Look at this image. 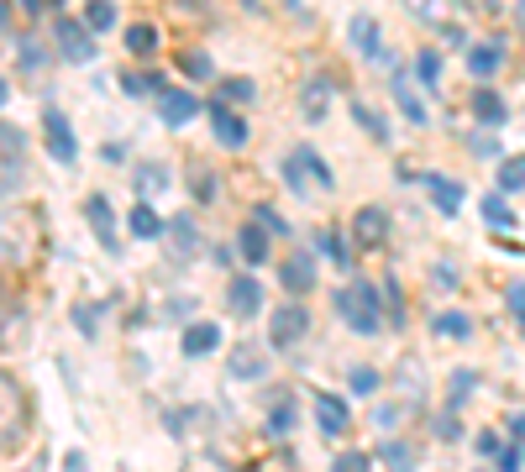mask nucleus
Here are the masks:
<instances>
[{
    "label": "nucleus",
    "mask_w": 525,
    "mask_h": 472,
    "mask_svg": "<svg viewBox=\"0 0 525 472\" xmlns=\"http://www.w3.org/2000/svg\"><path fill=\"white\" fill-rule=\"evenodd\" d=\"M42 257V210H0V263L32 268Z\"/></svg>",
    "instance_id": "nucleus-1"
},
{
    "label": "nucleus",
    "mask_w": 525,
    "mask_h": 472,
    "mask_svg": "<svg viewBox=\"0 0 525 472\" xmlns=\"http://www.w3.org/2000/svg\"><path fill=\"white\" fill-rule=\"evenodd\" d=\"M32 436V399L16 378L0 368V457H11Z\"/></svg>",
    "instance_id": "nucleus-2"
},
{
    "label": "nucleus",
    "mask_w": 525,
    "mask_h": 472,
    "mask_svg": "<svg viewBox=\"0 0 525 472\" xmlns=\"http://www.w3.org/2000/svg\"><path fill=\"white\" fill-rule=\"evenodd\" d=\"M337 315L358 331V336H378V325H384V305H378V289L368 279L347 283L337 294Z\"/></svg>",
    "instance_id": "nucleus-3"
},
{
    "label": "nucleus",
    "mask_w": 525,
    "mask_h": 472,
    "mask_svg": "<svg viewBox=\"0 0 525 472\" xmlns=\"http://www.w3.org/2000/svg\"><path fill=\"white\" fill-rule=\"evenodd\" d=\"M284 184L294 189V194H305V189H337V174L326 168V157L315 153V147H294V153L284 157Z\"/></svg>",
    "instance_id": "nucleus-4"
},
{
    "label": "nucleus",
    "mask_w": 525,
    "mask_h": 472,
    "mask_svg": "<svg viewBox=\"0 0 525 472\" xmlns=\"http://www.w3.org/2000/svg\"><path fill=\"white\" fill-rule=\"evenodd\" d=\"M22 179H27V137L0 121V200L11 189H22Z\"/></svg>",
    "instance_id": "nucleus-5"
},
{
    "label": "nucleus",
    "mask_w": 525,
    "mask_h": 472,
    "mask_svg": "<svg viewBox=\"0 0 525 472\" xmlns=\"http://www.w3.org/2000/svg\"><path fill=\"white\" fill-rule=\"evenodd\" d=\"M53 42H59V53L68 63H90L95 58V31L85 22H74V16H59L53 22Z\"/></svg>",
    "instance_id": "nucleus-6"
},
{
    "label": "nucleus",
    "mask_w": 525,
    "mask_h": 472,
    "mask_svg": "<svg viewBox=\"0 0 525 472\" xmlns=\"http://www.w3.org/2000/svg\"><path fill=\"white\" fill-rule=\"evenodd\" d=\"M305 331H310L305 305H294V299H289V305H278V310H274V325H268V346H278V352H284V346L300 342Z\"/></svg>",
    "instance_id": "nucleus-7"
},
{
    "label": "nucleus",
    "mask_w": 525,
    "mask_h": 472,
    "mask_svg": "<svg viewBox=\"0 0 525 472\" xmlns=\"http://www.w3.org/2000/svg\"><path fill=\"white\" fill-rule=\"evenodd\" d=\"M211 131H216L221 147H248V121L237 116V111H226V100H211Z\"/></svg>",
    "instance_id": "nucleus-8"
},
{
    "label": "nucleus",
    "mask_w": 525,
    "mask_h": 472,
    "mask_svg": "<svg viewBox=\"0 0 525 472\" xmlns=\"http://www.w3.org/2000/svg\"><path fill=\"white\" fill-rule=\"evenodd\" d=\"M42 131H48V153L59 157V163H74V157H79V147H74V131H68V121H63L59 105H48V111H42Z\"/></svg>",
    "instance_id": "nucleus-9"
},
{
    "label": "nucleus",
    "mask_w": 525,
    "mask_h": 472,
    "mask_svg": "<svg viewBox=\"0 0 525 472\" xmlns=\"http://www.w3.org/2000/svg\"><path fill=\"white\" fill-rule=\"evenodd\" d=\"M226 305H231V315H258L263 310V283L252 279V273H237V279L226 283Z\"/></svg>",
    "instance_id": "nucleus-10"
},
{
    "label": "nucleus",
    "mask_w": 525,
    "mask_h": 472,
    "mask_svg": "<svg viewBox=\"0 0 525 472\" xmlns=\"http://www.w3.org/2000/svg\"><path fill=\"white\" fill-rule=\"evenodd\" d=\"M85 216H90L95 236H100V247H105V252H122V236H116V216H111V200H105V194H90V200H85Z\"/></svg>",
    "instance_id": "nucleus-11"
},
{
    "label": "nucleus",
    "mask_w": 525,
    "mask_h": 472,
    "mask_svg": "<svg viewBox=\"0 0 525 472\" xmlns=\"http://www.w3.org/2000/svg\"><path fill=\"white\" fill-rule=\"evenodd\" d=\"M315 425H321V436H347L352 431V414H347V405H341L337 394H315Z\"/></svg>",
    "instance_id": "nucleus-12"
},
{
    "label": "nucleus",
    "mask_w": 525,
    "mask_h": 472,
    "mask_svg": "<svg viewBox=\"0 0 525 472\" xmlns=\"http://www.w3.org/2000/svg\"><path fill=\"white\" fill-rule=\"evenodd\" d=\"M278 279H284V289H289L294 299H300V294H310V289H315V257H310V252H294V257H284Z\"/></svg>",
    "instance_id": "nucleus-13"
},
{
    "label": "nucleus",
    "mask_w": 525,
    "mask_h": 472,
    "mask_svg": "<svg viewBox=\"0 0 525 472\" xmlns=\"http://www.w3.org/2000/svg\"><path fill=\"white\" fill-rule=\"evenodd\" d=\"M158 116L168 126H185V121H195L200 116V100L189 90H163V100H158Z\"/></svg>",
    "instance_id": "nucleus-14"
},
{
    "label": "nucleus",
    "mask_w": 525,
    "mask_h": 472,
    "mask_svg": "<svg viewBox=\"0 0 525 472\" xmlns=\"http://www.w3.org/2000/svg\"><path fill=\"white\" fill-rule=\"evenodd\" d=\"M263 373H268V352H258L252 342L231 346V378L237 383H252V378H263Z\"/></svg>",
    "instance_id": "nucleus-15"
},
{
    "label": "nucleus",
    "mask_w": 525,
    "mask_h": 472,
    "mask_svg": "<svg viewBox=\"0 0 525 472\" xmlns=\"http://www.w3.org/2000/svg\"><path fill=\"white\" fill-rule=\"evenodd\" d=\"M294 420H300V409H294V394H289V388L268 394V436H289V431H294Z\"/></svg>",
    "instance_id": "nucleus-16"
},
{
    "label": "nucleus",
    "mask_w": 525,
    "mask_h": 472,
    "mask_svg": "<svg viewBox=\"0 0 525 472\" xmlns=\"http://www.w3.org/2000/svg\"><path fill=\"white\" fill-rule=\"evenodd\" d=\"M352 231H358V242H363V247H378V242L389 236V210L363 205V210H358V220H352Z\"/></svg>",
    "instance_id": "nucleus-17"
},
{
    "label": "nucleus",
    "mask_w": 525,
    "mask_h": 472,
    "mask_svg": "<svg viewBox=\"0 0 525 472\" xmlns=\"http://www.w3.org/2000/svg\"><path fill=\"white\" fill-rule=\"evenodd\" d=\"M237 252H242V263H248V268H258V263H268V226H258V220H248V226L237 231Z\"/></svg>",
    "instance_id": "nucleus-18"
},
{
    "label": "nucleus",
    "mask_w": 525,
    "mask_h": 472,
    "mask_svg": "<svg viewBox=\"0 0 525 472\" xmlns=\"http://www.w3.org/2000/svg\"><path fill=\"white\" fill-rule=\"evenodd\" d=\"M185 357H205V352H216L221 346V325L216 320H195V325H185Z\"/></svg>",
    "instance_id": "nucleus-19"
},
{
    "label": "nucleus",
    "mask_w": 525,
    "mask_h": 472,
    "mask_svg": "<svg viewBox=\"0 0 525 472\" xmlns=\"http://www.w3.org/2000/svg\"><path fill=\"white\" fill-rule=\"evenodd\" d=\"M352 48L363 53V58H384V31H378V22L373 16H352Z\"/></svg>",
    "instance_id": "nucleus-20"
},
{
    "label": "nucleus",
    "mask_w": 525,
    "mask_h": 472,
    "mask_svg": "<svg viewBox=\"0 0 525 472\" xmlns=\"http://www.w3.org/2000/svg\"><path fill=\"white\" fill-rule=\"evenodd\" d=\"M421 184L431 189V200L441 205V216H457V210H463V184H452V179H441V174H421Z\"/></svg>",
    "instance_id": "nucleus-21"
},
{
    "label": "nucleus",
    "mask_w": 525,
    "mask_h": 472,
    "mask_svg": "<svg viewBox=\"0 0 525 472\" xmlns=\"http://www.w3.org/2000/svg\"><path fill=\"white\" fill-rule=\"evenodd\" d=\"M163 231H168V242H174V252H179V257H195V252H200V226H195L189 216H174Z\"/></svg>",
    "instance_id": "nucleus-22"
},
{
    "label": "nucleus",
    "mask_w": 525,
    "mask_h": 472,
    "mask_svg": "<svg viewBox=\"0 0 525 472\" xmlns=\"http://www.w3.org/2000/svg\"><path fill=\"white\" fill-rule=\"evenodd\" d=\"M499 63H504V48L499 42H478L473 53H467V74H478V79H489Z\"/></svg>",
    "instance_id": "nucleus-23"
},
{
    "label": "nucleus",
    "mask_w": 525,
    "mask_h": 472,
    "mask_svg": "<svg viewBox=\"0 0 525 472\" xmlns=\"http://www.w3.org/2000/svg\"><path fill=\"white\" fill-rule=\"evenodd\" d=\"M473 116L484 126H504V100L494 90H473Z\"/></svg>",
    "instance_id": "nucleus-24"
},
{
    "label": "nucleus",
    "mask_w": 525,
    "mask_h": 472,
    "mask_svg": "<svg viewBox=\"0 0 525 472\" xmlns=\"http://www.w3.org/2000/svg\"><path fill=\"white\" fill-rule=\"evenodd\" d=\"M153 48H158V27H148V22L126 27V53L131 58H153Z\"/></svg>",
    "instance_id": "nucleus-25"
},
{
    "label": "nucleus",
    "mask_w": 525,
    "mask_h": 472,
    "mask_svg": "<svg viewBox=\"0 0 525 472\" xmlns=\"http://www.w3.org/2000/svg\"><path fill=\"white\" fill-rule=\"evenodd\" d=\"M131 231L142 236V242H153V236H163V220H158L153 205H131Z\"/></svg>",
    "instance_id": "nucleus-26"
},
{
    "label": "nucleus",
    "mask_w": 525,
    "mask_h": 472,
    "mask_svg": "<svg viewBox=\"0 0 525 472\" xmlns=\"http://www.w3.org/2000/svg\"><path fill=\"white\" fill-rule=\"evenodd\" d=\"M85 22H90V31H111L116 27V5L111 0H85Z\"/></svg>",
    "instance_id": "nucleus-27"
},
{
    "label": "nucleus",
    "mask_w": 525,
    "mask_h": 472,
    "mask_svg": "<svg viewBox=\"0 0 525 472\" xmlns=\"http://www.w3.org/2000/svg\"><path fill=\"white\" fill-rule=\"evenodd\" d=\"M484 220H489V226H504V231H510V226H515V210H510V200H504V194H489V200H484Z\"/></svg>",
    "instance_id": "nucleus-28"
},
{
    "label": "nucleus",
    "mask_w": 525,
    "mask_h": 472,
    "mask_svg": "<svg viewBox=\"0 0 525 472\" xmlns=\"http://www.w3.org/2000/svg\"><path fill=\"white\" fill-rule=\"evenodd\" d=\"M122 90L126 94H153V90H163V74H158V68H148V74H122Z\"/></svg>",
    "instance_id": "nucleus-29"
},
{
    "label": "nucleus",
    "mask_w": 525,
    "mask_h": 472,
    "mask_svg": "<svg viewBox=\"0 0 525 472\" xmlns=\"http://www.w3.org/2000/svg\"><path fill=\"white\" fill-rule=\"evenodd\" d=\"M394 100H400V111H404V116H410L415 126H426V105L410 94V85H404V79H394Z\"/></svg>",
    "instance_id": "nucleus-30"
},
{
    "label": "nucleus",
    "mask_w": 525,
    "mask_h": 472,
    "mask_svg": "<svg viewBox=\"0 0 525 472\" xmlns=\"http://www.w3.org/2000/svg\"><path fill=\"white\" fill-rule=\"evenodd\" d=\"M436 336H473V320L457 310H447V315H436Z\"/></svg>",
    "instance_id": "nucleus-31"
},
{
    "label": "nucleus",
    "mask_w": 525,
    "mask_h": 472,
    "mask_svg": "<svg viewBox=\"0 0 525 472\" xmlns=\"http://www.w3.org/2000/svg\"><path fill=\"white\" fill-rule=\"evenodd\" d=\"M525 184V157H510V163H499V189L510 194V189Z\"/></svg>",
    "instance_id": "nucleus-32"
},
{
    "label": "nucleus",
    "mask_w": 525,
    "mask_h": 472,
    "mask_svg": "<svg viewBox=\"0 0 525 472\" xmlns=\"http://www.w3.org/2000/svg\"><path fill=\"white\" fill-rule=\"evenodd\" d=\"M352 116H358V126H363L368 137H378V142H389V126H384V116H373L368 105H352Z\"/></svg>",
    "instance_id": "nucleus-33"
},
{
    "label": "nucleus",
    "mask_w": 525,
    "mask_h": 472,
    "mask_svg": "<svg viewBox=\"0 0 525 472\" xmlns=\"http://www.w3.org/2000/svg\"><path fill=\"white\" fill-rule=\"evenodd\" d=\"M321 252H326L337 268H352V257H347V242H341L337 231H321Z\"/></svg>",
    "instance_id": "nucleus-34"
},
{
    "label": "nucleus",
    "mask_w": 525,
    "mask_h": 472,
    "mask_svg": "<svg viewBox=\"0 0 525 472\" xmlns=\"http://www.w3.org/2000/svg\"><path fill=\"white\" fill-rule=\"evenodd\" d=\"M378 462H394V468H404V462H415V451H410L404 441H384V446H378Z\"/></svg>",
    "instance_id": "nucleus-35"
},
{
    "label": "nucleus",
    "mask_w": 525,
    "mask_h": 472,
    "mask_svg": "<svg viewBox=\"0 0 525 472\" xmlns=\"http://www.w3.org/2000/svg\"><path fill=\"white\" fill-rule=\"evenodd\" d=\"M305 116H310V121H321V116H326V85H321V79L305 90Z\"/></svg>",
    "instance_id": "nucleus-36"
},
{
    "label": "nucleus",
    "mask_w": 525,
    "mask_h": 472,
    "mask_svg": "<svg viewBox=\"0 0 525 472\" xmlns=\"http://www.w3.org/2000/svg\"><path fill=\"white\" fill-rule=\"evenodd\" d=\"M11 320H16V289H11V283L0 279V331H5Z\"/></svg>",
    "instance_id": "nucleus-37"
},
{
    "label": "nucleus",
    "mask_w": 525,
    "mask_h": 472,
    "mask_svg": "<svg viewBox=\"0 0 525 472\" xmlns=\"http://www.w3.org/2000/svg\"><path fill=\"white\" fill-rule=\"evenodd\" d=\"M415 74H421L426 85H436V74H441V58H436L431 48H426V53H415Z\"/></svg>",
    "instance_id": "nucleus-38"
},
{
    "label": "nucleus",
    "mask_w": 525,
    "mask_h": 472,
    "mask_svg": "<svg viewBox=\"0 0 525 472\" xmlns=\"http://www.w3.org/2000/svg\"><path fill=\"white\" fill-rule=\"evenodd\" d=\"M221 90H226V100H237V105H248L252 94H258V90H252V79H226Z\"/></svg>",
    "instance_id": "nucleus-39"
},
{
    "label": "nucleus",
    "mask_w": 525,
    "mask_h": 472,
    "mask_svg": "<svg viewBox=\"0 0 525 472\" xmlns=\"http://www.w3.org/2000/svg\"><path fill=\"white\" fill-rule=\"evenodd\" d=\"M137 189H142V194H158V189H168V174H163V168H142Z\"/></svg>",
    "instance_id": "nucleus-40"
},
{
    "label": "nucleus",
    "mask_w": 525,
    "mask_h": 472,
    "mask_svg": "<svg viewBox=\"0 0 525 472\" xmlns=\"http://www.w3.org/2000/svg\"><path fill=\"white\" fill-rule=\"evenodd\" d=\"M252 216H258V226H268V236H278V231H284V216H278L274 205H258Z\"/></svg>",
    "instance_id": "nucleus-41"
},
{
    "label": "nucleus",
    "mask_w": 525,
    "mask_h": 472,
    "mask_svg": "<svg viewBox=\"0 0 525 472\" xmlns=\"http://www.w3.org/2000/svg\"><path fill=\"white\" fill-rule=\"evenodd\" d=\"M378 388V373L373 368H352V394H373Z\"/></svg>",
    "instance_id": "nucleus-42"
},
{
    "label": "nucleus",
    "mask_w": 525,
    "mask_h": 472,
    "mask_svg": "<svg viewBox=\"0 0 525 472\" xmlns=\"http://www.w3.org/2000/svg\"><path fill=\"white\" fill-rule=\"evenodd\" d=\"M473 383H478L473 373H457V378H452V405H463L467 394H473Z\"/></svg>",
    "instance_id": "nucleus-43"
},
{
    "label": "nucleus",
    "mask_w": 525,
    "mask_h": 472,
    "mask_svg": "<svg viewBox=\"0 0 525 472\" xmlns=\"http://www.w3.org/2000/svg\"><path fill=\"white\" fill-rule=\"evenodd\" d=\"M337 468H341V472H363V468H368V457H363V451H341Z\"/></svg>",
    "instance_id": "nucleus-44"
},
{
    "label": "nucleus",
    "mask_w": 525,
    "mask_h": 472,
    "mask_svg": "<svg viewBox=\"0 0 525 472\" xmlns=\"http://www.w3.org/2000/svg\"><path fill=\"white\" fill-rule=\"evenodd\" d=\"M179 68H185V74H195V79H200V74H211V63L200 58V53H185V58H179Z\"/></svg>",
    "instance_id": "nucleus-45"
},
{
    "label": "nucleus",
    "mask_w": 525,
    "mask_h": 472,
    "mask_svg": "<svg viewBox=\"0 0 525 472\" xmlns=\"http://www.w3.org/2000/svg\"><path fill=\"white\" fill-rule=\"evenodd\" d=\"M510 310L520 315V325H525V283H510Z\"/></svg>",
    "instance_id": "nucleus-46"
},
{
    "label": "nucleus",
    "mask_w": 525,
    "mask_h": 472,
    "mask_svg": "<svg viewBox=\"0 0 525 472\" xmlns=\"http://www.w3.org/2000/svg\"><path fill=\"white\" fill-rule=\"evenodd\" d=\"M195 200H216V179H205V174H195Z\"/></svg>",
    "instance_id": "nucleus-47"
},
{
    "label": "nucleus",
    "mask_w": 525,
    "mask_h": 472,
    "mask_svg": "<svg viewBox=\"0 0 525 472\" xmlns=\"http://www.w3.org/2000/svg\"><path fill=\"white\" fill-rule=\"evenodd\" d=\"M22 63H27V74H37V68L48 63V53H37V42H27V53H22Z\"/></svg>",
    "instance_id": "nucleus-48"
},
{
    "label": "nucleus",
    "mask_w": 525,
    "mask_h": 472,
    "mask_svg": "<svg viewBox=\"0 0 525 472\" xmlns=\"http://www.w3.org/2000/svg\"><path fill=\"white\" fill-rule=\"evenodd\" d=\"M478 451H484V457H494V451H499V436H494V431H484V436H478Z\"/></svg>",
    "instance_id": "nucleus-49"
},
{
    "label": "nucleus",
    "mask_w": 525,
    "mask_h": 472,
    "mask_svg": "<svg viewBox=\"0 0 525 472\" xmlns=\"http://www.w3.org/2000/svg\"><path fill=\"white\" fill-rule=\"evenodd\" d=\"M74 325H79V331H95V310H85V305H79V310H74Z\"/></svg>",
    "instance_id": "nucleus-50"
},
{
    "label": "nucleus",
    "mask_w": 525,
    "mask_h": 472,
    "mask_svg": "<svg viewBox=\"0 0 525 472\" xmlns=\"http://www.w3.org/2000/svg\"><path fill=\"white\" fill-rule=\"evenodd\" d=\"M185 11H205V0H185Z\"/></svg>",
    "instance_id": "nucleus-51"
},
{
    "label": "nucleus",
    "mask_w": 525,
    "mask_h": 472,
    "mask_svg": "<svg viewBox=\"0 0 525 472\" xmlns=\"http://www.w3.org/2000/svg\"><path fill=\"white\" fill-rule=\"evenodd\" d=\"M515 436H525V414H520V420H515Z\"/></svg>",
    "instance_id": "nucleus-52"
},
{
    "label": "nucleus",
    "mask_w": 525,
    "mask_h": 472,
    "mask_svg": "<svg viewBox=\"0 0 525 472\" xmlns=\"http://www.w3.org/2000/svg\"><path fill=\"white\" fill-rule=\"evenodd\" d=\"M22 11H37V0H22Z\"/></svg>",
    "instance_id": "nucleus-53"
},
{
    "label": "nucleus",
    "mask_w": 525,
    "mask_h": 472,
    "mask_svg": "<svg viewBox=\"0 0 525 472\" xmlns=\"http://www.w3.org/2000/svg\"><path fill=\"white\" fill-rule=\"evenodd\" d=\"M5 94H11V90H5V79H0V105H5Z\"/></svg>",
    "instance_id": "nucleus-54"
},
{
    "label": "nucleus",
    "mask_w": 525,
    "mask_h": 472,
    "mask_svg": "<svg viewBox=\"0 0 525 472\" xmlns=\"http://www.w3.org/2000/svg\"><path fill=\"white\" fill-rule=\"evenodd\" d=\"M242 5H248V11H252V5H258V0H242Z\"/></svg>",
    "instance_id": "nucleus-55"
},
{
    "label": "nucleus",
    "mask_w": 525,
    "mask_h": 472,
    "mask_svg": "<svg viewBox=\"0 0 525 472\" xmlns=\"http://www.w3.org/2000/svg\"><path fill=\"white\" fill-rule=\"evenodd\" d=\"M520 27H525V5H520Z\"/></svg>",
    "instance_id": "nucleus-56"
}]
</instances>
